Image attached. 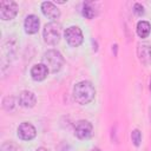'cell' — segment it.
<instances>
[{
  "label": "cell",
  "mask_w": 151,
  "mask_h": 151,
  "mask_svg": "<svg viewBox=\"0 0 151 151\" xmlns=\"http://www.w3.org/2000/svg\"><path fill=\"white\" fill-rule=\"evenodd\" d=\"M18 14V4L15 1L5 0L0 2V18L2 20H12Z\"/></svg>",
  "instance_id": "cell-4"
},
{
  "label": "cell",
  "mask_w": 151,
  "mask_h": 151,
  "mask_svg": "<svg viewBox=\"0 0 151 151\" xmlns=\"http://www.w3.org/2000/svg\"><path fill=\"white\" fill-rule=\"evenodd\" d=\"M18 136L22 140H32L37 136V130L31 123L24 122L18 127Z\"/></svg>",
  "instance_id": "cell-7"
},
{
  "label": "cell",
  "mask_w": 151,
  "mask_h": 151,
  "mask_svg": "<svg viewBox=\"0 0 151 151\" xmlns=\"http://www.w3.org/2000/svg\"><path fill=\"white\" fill-rule=\"evenodd\" d=\"M39 26H40V20L37 15L34 14H29L26 17L25 21H24V27H25V32L28 34H34L39 31Z\"/></svg>",
  "instance_id": "cell-9"
},
{
  "label": "cell",
  "mask_w": 151,
  "mask_h": 151,
  "mask_svg": "<svg viewBox=\"0 0 151 151\" xmlns=\"http://www.w3.org/2000/svg\"><path fill=\"white\" fill-rule=\"evenodd\" d=\"M19 104L22 107L31 109V107H33L37 104V97L31 91H22L19 94Z\"/></svg>",
  "instance_id": "cell-10"
},
{
  "label": "cell",
  "mask_w": 151,
  "mask_h": 151,
  "mask_svg": "<svg viewBox=\"0 0 151 151\" xmlns=\"http://www.w3.org/2000/svg\"><path fill=\"white\" fill-rule=\"evenodd\" d=\"M48 74V68L46 67L45 64H35L31 68V77L35 81H41L44 80Z\"/></svg>",
  "instance_id": "cell-12"
},
{
  "label": "cell",
  "mask_w": 151,
  "mask_h": 151,
  "mask_svg": "<svg viewBox=\"0 0 151 151\" xmlns=\"http://www.w3.org/2000/svg\"><path fill=\"white\" fill-rule=\"evenodd\" d=\"M44 41L48 45H57L60 41L61 37V26L54 21L48 22L45 25L42 31Z\"/></svg>",
  "instance_id": "cell-3"
},
{
  "label": "cell",
  "mask_w": 151,
  "mask_h": 151,
  "mask_svg": "<svg viewBox=\"0 0 151 151\" xmlns=\"http://www.w3.org/2000/svg\"><path fill=\"white\" fill-rule=\"evenodd\" d=\"M93 133V126L88 120H79L74 126V134L79 139H88Z\"/></svg>",
  "instance_id": "cell-6"
},
{
  "label": "cell",
  "mask_w": 151,
  "mask_h": 151,
  "mask_svg": "<svg viewBox=\"0 0 151 151\" xmlns=\"http://www.w3.org/2000/svg\"><path fill=\"white\" fill-rule=\"evenodd\" d=\"M1 151H19L18 150V147L13 144V143H5L4 145H2V147H1Z\"/></svg>",
  "instance_id": "cell-18"
},
{
  "label": "cell",
  "mask_w": 151,
  "mask_h": 151,
  "mask_svg": "<svg viewBox=\"0 0 151 151\" xmlns=\"http://www.w3.org/2000/svg\"><path fill=\"white\" fill-rule=\"evenodd\" d=\"M131 139H132V143L136 145V146H139L140 143H142V133L139 130H133L131 132Z\"/></svg>",
  "instance_id": "cell-16"
},
{
  "label": "cell",
  "mask_w": 151,
  "mask_h": 151,
  "mask_svg": "<svg viewBox=\"0 0 151 151\" xmlns=\"http://www.w3.org/2000/svg\"><path fill=\"white\" fill-rule=\"evenodd\" d=\"M94 96H96V88L91 81L83 80L77 83L73 87V98L80 105L88 104L90 101L93 100Z\"/></svg>",
  "instance_id": "cell-1"
},
{
  "label": "cell",
  "mask_w": 151,
  "mask_h": 151,
  "mask_svg": "<svg viewBox=\"0 0 151 151\" xmlns=\"http://www.w3.org/2000/svg\"><path fill=\"white\" fill-rule=\"evenodd\" d=\"M91 151H100V150H99V149H98V147H94V149H92V150H91Z\"/></svg>",
  "instance_id": "cell-20"
},
{
  "label": "cell",
  "mask_w": 151,
  "mask_h": 151,
  "mask_svg": "<svg viewBox=\"0 0 151 151\" xmlns=\"http://www.w3.org/2000/svg\"><path fill=\"white\" fill-rule=\"evenodd\" d=\"M150 88H151V79H150Z\"/></svg>",
  "instance_id": "cell-21"
},
{
  "label": "cell",
  "mask_w": 151,
  "mask_h": 151,
  "mask_svg": "<svg viewBox=\"0 0 151 151\" xmlns=\"http://www.w3.org/2000/svg\"><path fill=\"white\" fill-rule=\"evenodd\" d=\"M2 107H4L6 111H11V110H13V107H14V98L7 96V97L2 100Z\"/></svg>",
  "instance_id": "cell-15"
},
{
  "label": "cell",
  "mask_w": 151,
  "mask_h": 151,
  "mask_svg": "<svg viewBox=\"0 0 151 151\" xmlns=\"http://www.w3.org/2000/svg\"><path fill=\"white\" fill-rule=\"evenodd\" d=\"M136 31H137L138 37L142 38V39H144V38H146V37L150 34L151 25H150L149 21L140 20V21H138V24H137V28H136Z\"/></svg>",
  "instance_id": "cell-13"
},
{
  "label": "cell",
  "mask_w": 151,
  "mask_h": 151,
  "mask_svg": "<svg viewBox=\"0 0 151 151\" xmlns=\"http://www.w3.org/2000/svg\"><path fill=\"white\" fill-rule=\"evenodd\" d=\"M64 35H65L67 44L73 47H78L79 45H81V42L84 40L83 32L78 26H71V27L66 28Z\"/></svg>",
  "instance_id": "cell-5"
},
{
  "label": "cell",
  "mask_w": 151,
  "mask_h": 151,
  "mask_svg": "<svg viewBox=\"0 0 151 151\" xmlns=\"http://www.w3.org/2000/svg\"><path fill=\"white\" fill-rule=\"evenodd\" d=\"M42 61L50 72L55 73L61 70V67L64 65V57L57 50H48L47 52L44 53Z\"/></svg>",
  "instance_id": "cell-2"
},
{
  "label": "cell",
  "mask_w": 151,
  "mask_h": 151,
  "mask_svg": "<svg viewBox=\"0 0 151 151\" xmlns=\"http://www.w3.org/2000/svg\"><path fill=\"white\" fill-rule=\"evenodd\" d=\"M133 13H134L136 15H138V17H142V15L145 13L143 5H140V4H138V2L134 4V5H133Z\"/></svg>",
  "instance_id": "cell-17"
},
{
  "label": "cell",
  "mask_w": 151,
  "mask_h": 151,
  "mask_svg": "<svg viewBox=\"0 0 151 151\" xmlns=\"http://www.w3.org/2000/svg\"><path fill=\"white\" fill-rule=\"evenodd\" d=\"M137 55L140 63L147 65L151 63V45L149 44H139L137 47Z\"/></svg>",
  "instance_id": "cell-11"
},
{
  "label": "cell",
  "mask_w": 151,
  "mask_h": 151,
  "mask_svg": "<svg viewBox=\"0 0 151 151\" xmlns=\"http://www.w3.org/2000/svg\"><path fill=\"white\" fill-rule=\"evenodd\" d=\"M81 13L86 19H93L96 15V9L91 2H85L81 9Z\"/></svg>",
  "instance_id": "cell-14"
},
{
  "label": "cell",
  "mask_w": 151,
  "mask_h": 151,
  "mask_svg": "<svg viewBox=\"0 0 151 151\" xmlns=\"http://www.w3.org/2000/svg\"><path fill=\"white\" fill-rule=\"evenodd\" d=\"M41 12L45 17L52 20H57L60 17V11L59 8L51 1H44L41 4Z\"/></svg>",
  "instance_id": "cell-8"
},
{
  "label": "cell",
  "mask_w": 151,
  "mask_h": 151,
  "mask_svg": "<svg viewBox=\"0 0 151 151\" xmlns=\"http://www.w3.org/2000/svg\"><path fill=\"white\" fill-rule=\"evenodd\" d=\"M35 151H48L47 149H45V147H38Z\"/></svg>",
  "instance_id": "cell-19"
},
{
  "label": "cell",
  "mask_w": 151,
  "mask_h": 151,
  "mask_svg": "<svg viewBox=\"0 0 151 151\" xmlns=\"http://www.w3.org/2000/svg\"><path fill=\"white\" fill-rule=\"evenodd\" d=\"M150 112H151V109H150ZM150 117H151V114H150Z\"/></svg>",
  "instance_id": "cell-22"
}]
</instances>
